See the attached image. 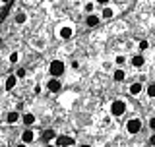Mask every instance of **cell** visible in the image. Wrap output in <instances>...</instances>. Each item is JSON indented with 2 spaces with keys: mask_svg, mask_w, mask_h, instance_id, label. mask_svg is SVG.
Here are the masks:
<instances>
[{
  "mask_svg": "<svg viewBox=\"0 0 155 147\" xmlns=\"http://www.w3.org/2000/svg\"><path fill=\"white\" fill-rule=\"evenodd\" d=\"M113 77H114V81H122L124 77H126V72H124V70H116Z\"/></svg>",
  "mask_w": 155,
  "mask_h": 147,
  "instance_id": "2e32d148",
  "label": "cell"
},
{
  "mask_svg": "<svg viewBox=\"0 0 155 147\" xmlns=\"http://www.w3.org/2000/svg\"><path fill=\"white\" fill-rule=\"evenodd\" d=\"M8 8H10V2H0V19L8 14Z\"/></svg>",
  "mask_w": 155,
  "mask_h": 147,
  "instance_id": "9a60e30c",
  "label": "cell"
},
{
  "mask_svg": "<svg viewBox=\"0 0 155 147\" xmlns=\"http://www.w3.org/2000/svg\"><path fill=\"white\" fill-rule=\"evenodd\" d=\"M18 58H19L18 52H12V54H10V62H18Z\"/></svg>",
  "mask_w": 155,
  "mask_h": 147,
  "instance_id": "603a6c76",
  "label": "cell"
},
{
  "mask_svg": "<svg viewBox=\"0 0 155 147\" xmlns=\"http://www.w3.org/2000/svg\"><path fill=\"white\" fill-rule=\"evenodd\" d=\"M33 138H35V136H33V132H31V130H25V132L21 134L23 145H25V143H31V141H33Z\"/></svg>",
  "mask_w": 155,
  "mask_h": 147,
  "instance_id": "8992f818",
  "label": "cell"
},
{
  "mask_svg": "<svg viewBox=\"0 0 155 147\" xmlns=\"http://www.w3.org/2000/svg\"><path fill=\"white\" fill-rule=\"evenodd\" d=\"M54 138H56V132L54 130H45V132H43V139H45V141L54 139Z\"/></svg>",
  "mask_w": 155,
  "mask_h": 147,
  "instance_id": "5bb4252c",
  "label": "cell"
},
{
  "mask_svg": "<svg viewBox=\"0 0 155 147\" xmlns=\"http://www.w3.org/2000/svg\"><path fill=\"white\" fill-rule=\"evenodd\" d=\"M126 130H128L130 134H138V132L142 130V122H140V118H130L128 124H126Z\"/></svg>",
  "mask_w": 155,
  "mask_h": 147,
  "instance_id": "3957f363",
  "label": "cell"
},
{
  "mask_svg": "<svg viewBox=\"0 0 155 147\" xmlns=\"http://www.w3.org/2000/svg\"><path fill=\"white\" fill-rule=\"evenodd\" d=\"M80 147H89V145H80Z\"/></svg>",
  "mask_w": 155,
  "mask_h": 147,
  "instance_id": "83f0119b",
  "label": "cell"
},
{
  "mask_svg": "<svg viewBox=\"0 0 155 147\" xmlns=\"http://www.w3.org/2000/svg\"><path fill=\"white\" fill-rule=\"evenodd\" d=\"M113 8H109V6H107L105 10H103V18H107V19H109V18H113Z\"/></svg>",
  "mask_w": 155,
  "mask_h": 147,
  "instance_id": "e0dca14e",
  "label": "cell"
},
{
  "mask_svg": "<svg viewBox=\"0 0 155 147\" xmlns=\"http://www.w3.org/2000/svg\"><path fill=\"white\" fill-rule=\"evenodd\" d=\"M14 76H16V80H19V77H23V76H25V70H23V68H19V70H18L16 74H14Z\"/></svg>",
  "mask_w": 155,
  "mask_h": 147,
  "instance_id": "44dd1931",
  "label": "cell"
},
{
  "mask_svg": "<svg viewBox=\"0 0 155 147\" xmlns=\"http://www.w3.org/2000/svg\"><path fill=\"white\" fill-rule=\"evenodd\" d=\"M60 87H62V83L58 81V80H51V81L47 83V89H48V91H52V93L60 91Z\"/></svg>",
  "mask_w": 155,
  "mask_h": 147,
  "instance_id": "5b68a950",
  "label": "cell"
},
{
  "mask_svg": "<svg viewBox=\"0 0 155 147\" xmlns=\"http://www.w3.org/2000/svg\"><path fill=\"white\" fill-rule=\"evenodd\" d=\"M47 147H54V145H47Z\"/></svg>",
  "mask_w": 155,
  "mask_h": 147,
  "instance_id": "f1b7e54d",
  "label": "cell"
},
{
  "mask_svg": "<svg viewBox=\"0 0 155 147\" xmlns=\"http://www.w3.org/2000/svg\"><path fill=\"white\" fill-rule=\"evenodd\" d=\"M6 120H8V124H16V122L19 120V114H18V112H8Z\"/></svg>",
  "mask_w": 155,
  "mask_h": 147,
  "instance_id": "4fadbf2b",
  "label": "cell"
},
{
  "mask_svg": "<svg viewBox=\"0 0 155 147\" xmlns=\"http://www.w3.org/2000/svg\"><path fill=\"white\" fill-rule=\"evenodd\" d=\"M143 62H145V58H143L142 54H136V56L132 58V64H134L136 68H142V66H143Z\"/></svg>",
  "mask_w": 155,
  "mask_h": 147,
  "instance_id": "9c48e42d",
  "label": "cell"
},
{
  "mask_svg": "<svg viewBox=\"0 0 155 147\" xmlns=\"http://www.w3.org/2000/svg\"><path fill=\"white\" fill-rule=\"evenodd\" d=\"M21 118H23V124H25V126H31L33 122H35V116H33L31 112H27V114H23Z\"/></svg>",
  "mask_w": 155,
  "mask_h": 147,
  "instance_id": "7c38bea8",
  "label": "cell"
},
{
  "mask_svg": "<svg viewBox=\"0 0 155 147\" xmlns=\"http://www.w3.org/2000/svg\"><path fill=\"white\" fill-rule=\"evenodd\" d=\"M142 89H143L142 83H132V85H130V93H132V95H140Z\"/></svg>",
  "mask_w": 155,
  "mask_h": 147,
  "instance_id": "30bf717a",
  "label": "cell"
},
{
  "mask_svg": "<svg viewBox=\"0 0 155 147\" xmlns=\"http://www.w3.org/2000/svg\"><path fill=\"white\" fill-rule=\"evenodd\" d=\"M72 35H74V31H72V27H68V25H64L60 29V37L62 39H70Z\"/></svg>",
  "mask_w": 155,
  "mask_h": 147,
  "instance_id": "52a82bcc",
  "label": "cell"
},
{
  "mask_svg": "<svg viewBox=\"0 0 155 147\" xmlns=\"http://www.w3.org/2000/svg\"><path fill=\"white\" fill-rule=\"evenodd\" d=\"M147 95L155 97V83H149V85H147Z\"/></svg>",
  "mask_w": 155,
  "mask_h": 147,
  "instance_id": "d6986e66",
  "label": "cell"
},
{
  "mask_svg": "<svg viewBox=\"0 0 155 147\" xmlns=\"http://www.w3.org/2000/svg\"><path fill=\"white\" fill-rule=\"evenodd\" d=\"M85 23H87V25H89V27H95V25H99V18H97V16H93V14H91V16H87Z\"/></svg>",
  "mask_w": 155,
  "mask_h": 147,
  "instance_id": "8fae6325",
  "label": "cell"
},
{
  "mask_svg": "<svg viewBox=\"0 0 155 147\" xmlns=\"http://www.w3.org/2000/svg\"><path fill=\"white\" fill-rule=\"evenodd\" d=\"M48 72H51V76L54 77V80H58V77L64 74V62L62 60H52L51 66H48Z\"/></svg>",
  "mask_w": 155,
  "mask_h": 147,
  "instance_id": "6da1fadb",
  "label": "cell"
},
{
  "mask_svg": "<svg viewBox=\"0 0 155 147\" xmlns=\"http://www.w3.org/2000/svg\"><path fill=\"white\" fill-rule=\"evenodd\" d=\"M149 128L155 130V116H153V118H149Z\"/></svg>",
  "mask_w": 155,
  "mask_h": 147,
  "instance_id": "d4e9b609",
  "label": "cell"
},
{
  "mask_svg": "<svg viewBox=\"0 0 155 147\" xmlns=\"http://www.w3.org/2000/svg\"><path fill=\"white\" fill-rule=\"evenodd\" d=\"M25 19H27V16H25V14H23V12H19L18 16H16V23H23V21H25Z\"/></svg>",
  "mask_w": 155,
  "mask_h": 147,
  "instance_id": "ac0fdd59",
  "label": "cell"
},
{
  "mask_svg": "<svg viewBox=\"0 0 155 147\" xmlns=\"http://www.w3.org/2000/svg\"><path fill=\"white\" fill-rule=\"evenodd\" d=\"M147 48H149L147 41H140V51H147Z\"/></svg>",
  "mask_w": 155,
  "mask_h": 147,
  "instance_id": "ffe728a7",
  "label": "cell"
},
{
  "mask_svg": "<svg viewBox=\"0 0 155 147\" xmlns=\"http://www.w3.org/2000/svg\"><path fill=\"white\" fill-rule=\"evenodd\" d=\"M93 8H95V6H93V4H91V2H87V4H85V10H87V12H89V16H91V14H93Z\"/></svg>",
  "mask_w": 155,
  "mask_h": 147,
  "instance_id": "7402d4cb",
  "label": "cell"
},
{
  "mask_svg": "<svg viewBox=\"0 0 155 147\" xmlns=\"http://www.w3.org/2000/svg\"><path fill=\"white\" fill-rule=\"evenodd\" d=\"M16 147H25V145H23V143H19V145H16Z\"/></svg>",
  "mask_w": 155,
  "mask_h": 147,
  "instance_id": "4316f807",
  "label": "cell"
},
{
  "mask_svg": "<svg viewBox=\"0 0 155 147\" xmlns=\"http://www.w3.org/2000/svg\"><path fill=\"white\" fill-rule=\"evenodd\" d=\"M116 64L122 66V64H124V56H116Z\"/></svg>",
  "mask_w": 155,
  "mask_h": 147,
  "instance_id": "cb8c5ba5",
  "label": "cell"
},
{
  "mask_svg": "<svg viewBox=\"0 0 155 147\" xmlns=\"http://www.w3.org/2000/svg\"><path fill=\"white\" fill-rule=\"evenodd\" d=\"M149 143H151V145H155V134L151 136V138H149Z\"/></svg>",
  "mask_w": 155,
  "mask_h": 147,
  "instance_id": "484cf974",
  "label": "cell"
},
{
  "mask_svg": "<svg viewBox=\"0 0 155 147\" xmlns=\"http://www.w3.org/2000/svg\"><path fill=\"white\" fill-rule=\"evenodd\" d=\"M16 83H18L16 76H8V80H6V89H8V91H12L14 87H16Z\"/></svg>",
  "mask_w": 155,
  "mask_h": 147,
  "instance_id": "ba28073f",
  "label": "cell"
},
{
  "mask_svg": "<svg viewBox=\"0 0 155 147\" xmlns=\"http://www.w3.org/2000/svg\"><path fill=\"white\" fill-rule=\"evenodd\" d=\"M74 143V139L70 138V136H56V145L54 147H68Z\"/></svg>",
  "mask_w": 155,
  "mask_h": 147,
  "instance_id": "277c9868",
  "label": "cell"
},
{
  "mask_svg": "<svg viewBox=\"0 0 155 147\" xmlns=\"http://www.w3.org/2000/svg\"><path fill=\"white\" fill-rule=\"evenodd\" d=\"M110 112H113L114 116H122L126 112V103L124 101H114L113 105H110Z\"/></svg>",
  "mask_w": 155,
  "mask_h": 147,
  "instance_id": "7a4b0ae2",
  "label": "cell"
}]
</instances>
